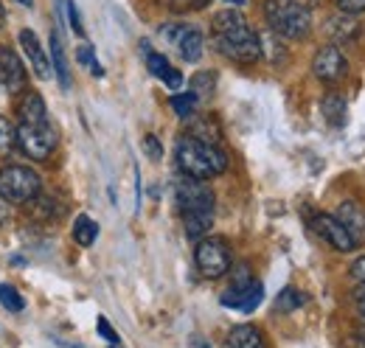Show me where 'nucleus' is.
Instances as JSON below:
<instances>
[{
    "instance_id": "obj_6",
    "label": "nucleus",
    "mask_w": 365,
    "mask_h": 348,
    "mask_svg": "<svg viewBox=\"0 0 365 348\" xmlns=\"http://www.w3.org/2000/svg\"><path fill=\"white\" fill-rule=\"evenodd\" d=\"M56 130L53 124H20L17 127V149L29 155L31 160H48L51 152L56 149Z\"/></svg>"
},
{
    "instance_id": "obj_18",
    "label": "nucleus",
    "mask_w": 365,
    "mask_h": 348,
    "mask_svg": "<svg viewBox=\"0 0 365 348\" xmlns=\"http://www.w3.org/2000/svg\"><path fill=\"white\" fill-rule=\"evenodd\" d=\"M320 110H323V118L329 127H343L349 118V104L340 93H326L320 101Z\"/></svg>"
},
{
    "instance_id": "obj_7",
    "label": "nucleus",
    "mask_w": 365,
    "mask_h": 348,
    "mask_svg": "<svg viewBox=\"0 0 365 348\" xmlns=\"http://www.w3.org/2000/svg\"><path fill=\"white\" fill-rule=\"evenodd\" d=\"M194 261L205 278H222L233 264L225 239H200L194 247Z\"/></svg>"
},
{
    "instance_id": "obj_21",
    "label": "nucleus",
    "mask_w": 365,
    "mask_h": 348,
    "mask_svg": "<svg viewBox=\"0 0 365 348\" xmlns=\"http://www.w3.org/2000/svg\"><path fill=\"white\" fill-rule=\"evenodd\" d=\"M337 219L354 233V239L360 242L363 239V233H365V214L360 211V205L357 203H351V200H346L340 208H337Z\"/></svg>"
},
{
    "instance_id": "obj_1",
    "label": "nucleus",
    "mask_w": 365,
    "mask_h": 348,
    "mask_svg": "<svg viewBox=\"0 0 365 348\" xmlns=\"http://www.w3.org/2000/svg\"><path fill=\"white\" fill-rule=\"evenodd\" d=\"M211 45H214L217 53H222L225 59L236 62V65H256L262 59L259 34L250 29L245 14L236 11V9H225V11L214 14V20H211Z\"/></svg>"
},
{
    "instance_id": "obj_41",
    "label": "nucleus",
    "mask_w": 365,
    "mask_h": 348,
    "mask_svg": "<svg viewBox=\"0 0 365 348\" xmlns=\"http://www.w3.org/2000/svg\"><path fill=\"white\" fill-rule=\"evenodd\" d=\"M230 6H242V3H245V0H228Z\"/></svg>"
},
{
    "instance_id": "obj_2",
    "label": "nucleus",
    "mask_w": 365,
    "mask_h": 348,
    "mask_svg": "<svg viewBox=\"0 0 365 348\" xmlns=\"http://www.w3.org/2000/svg\"><path fill=\"white\" fill-rule=\"evenodd\" d=\"M175 160H178L180 174L194 177V180H211V177H217V174H222L228 169V158H225V152L220 146L197 140L191 135L178 140Z\"/></svg>"
},
{
    "instance_id": "obj_37",
    "label": "nucleus",
    "mask_w": 365,
    "mask_h": 348,
    "mask_svg": "<svg viewBox=\"0 0 365 348\" xmlns=\"http://www.w3.org/2000/svg\"><path fill=\"white\" fill-rule=\"evenodd\" d=\"M354 304H357L360 314L365 317V287H363V290H357V295H354Z\"/></svg>"
},
{
    "instance_id": "obj_20",
    "label": "nucleus",
    "mask_w": 365,
    "mask_h": 348,
    "mask_svg": "<svg viewBox=\"0 0 365 348\" xmlns=\"http://www.w3.org/2000/svg\"><path fill=\"white\" fill-rule=\"evenodd\" d=\"M259 45H262V56L270 62V65H284L287 62V45H284V37H278L273 29L259 34Z\"/></svg>"
},
{
    "instance_id": "obj_13",
    "label": "nucleus",
    "mask_w": 365,
    "mask_h": 348,
    "mask_svg": "<svg viewBox=\"0 0 365 348\" xmlns=\"http://www.w3.org/2000/svg\"><path fill=\"white\" fill-rule=\"evenodd\" d=\"M20 45H23V53H26L31 71L37 73V79L48 82V79L53 76V71H51V62H48L46 51H43V45H40V37H37L31 29H23V31H20Z\"/></svg>"
},
{
    "instance_id": "obj_38",
    "label": "nucleus",
    "mask_w": 365,
    "mask_h": 348,
    "mask_svg": "<svg viewBox=\"0 0 365 348\" xmlns=\"http://www.w3.org/2000/svg\"><path fill=\"white\" fill-rule=\"evenodd\" d=\"M6 23V11H3V3H0V26Z\"/></svg>"
},
{
    "instance_id": "obj_23",
    "label": "nucleus",
    "mask_w": 365,
    "mask_h": 348,
    "mask_svg": "<svg viewBox=\"0 0 365 348\" xmlns=\"http://www.w3.org/2000/svg\"><path fill=\"white\" fill-rule=\"evenodd\" d=\"M188 87H191L188 93H194L197 98H211L214 90H217V73H214V71H197V73L191 76Z\"/></svg>"
},
{
    "instance_id": "obj_39",
    "label": "nucleus",
    "mask_w": 365,
    "mask_h": 348,
    "mask_svg": "<svg viewBox=\"0 0 365 348\" xmlns=\"http://www.w3.org/2000/svg\"><path fill=\"white\" fill-rule=\"evenodd\" d=\"M17 3H20V6H26V9H29V6H34V0H17Z\"/></svg>"
},
{
    "instance_id": "obj_12",
    "label": "nucleus",
    "mask_w": 365,
    "mask_h": 348,
    "mask_svg": "<svg viewBox=\"0 0 365 348\" xmlns=\"http://www.w3.org/2000/svg\"><path fill=\"white\" fill-rule=\"evenodd\" d=\"M264 301V287L259 281H250V284H230L228 292L222 295V306L228 309H239V312H253L256 306Z\"/></svg>"
},
{
    "instance_id": "obj_11",
    "label": "nucleus",
    "mask_w": 365,
    "mask_h": 348,
    "mask_svg": "<svg viewBox=\"0 0 365 348\" xmlns=\"http://www.w3.org/2000/svg\"><path fill=\"white\" fill-rule=\"evenodd\" d=\"M23 87H26V68H23L20 56L11 48L0 45V90L20 93Z\"/></svg>"
},
{
    "instance_id": "obj_8",
    "label": "nucleus",
    "mask_w": 365,
    "mask_h": 348,
    "mask_svg": "<svg viewBox=\"0 0 365 348\" xmlns=\"http://www.w3.org/2000/svg\"><path fill=\"white\" fill-rule=\"evenodd\" d=\"M160 37L166 40L169 45H175L178 48V53H180L185 62H200L202 59V34H200V29H194V26H185V23H166L163 29H160Z\"/></svg>"
},
{
    "instance_id": "obj_5",
    "label": "nucleus",
    "mask_w": 365,
    "mask_h": 348,
    "mask_svg": "<svg viewBox=\"0 0 365 348\" xmlns=\"http://www.w3.org/2000/svg\"><path fill=\"white\" fill-rule=\"evenodd\" d=\"M175 205L180 211V217L188 214H214V191L205 180H194L185 177L175 183Z\"/></svg>"
},
{
    "instance_id": "obj_3",
    "label": "nucleus",
    "mask_w": 365,
    "mask_h": 348,
    "mask_svg": "<svg viewBox=\"0 0 365 348\" xmlns=\"http://www.w3.org/2000/svg\"><path fill=\"white\" fill-rule=\"evenodd\" d=\"M264 17L284 40H304L312 29V14L301 0H264Z\"/></svg>"
},
{
    "instance_id": "obj_24",
    "label": "nucleus",
    "mask_w": 365,
    "mask_h": 348,
    "mask_svg": "<svg viewBox=\"0 0 365 348\" xmlns=\"http://www.w3.org/2000/svg\"><path fill=\"white\" fill-rule=\"evenodd\" d=\"M73 239H76V245H82V247H91L93 242L98 239V225H96V222L88 217V214L76 217V222H73Z\"/></svg>"
},
{
    "instance_id": "obj_26",
    "label": "nucleus",
    "mask_w": 365,
    "mask_h": 348,
    "mask_svg": "<svg viewBox=\"0 0 365 348\" xmlns=\"http://www.w3.org/2000/svg\"><path fill=\"white\" fill-rule=\"evenodd\" d=\"M172 110H175V116L182 118V121H188V118H194L197 116V104H200V98L194 96V93H178V96H172Z\"/></svg>"
},
{
    "instance_id": "obj_17",
    "label": "nucleus",
    "mask_w": 365,
    "mask_h": 348,
    "mask_svg": "<svg viewBox=\"0 0 365 348\" xmlns=\"http://www.w3.org/2000/svg\"><path fill=\"white\" fill-rule=\"evenodd\" d=\"M228 348H267V346H264V334H262L259 326L242 323V326H233L230 329Z\"/></svg>"
},
{
    "instance_id": "obj_33",
    "label": "nucleus",
    "mask_w": 365,
    "mask_h": 348,
    "mask_svg": "<svg viewBox=\"0 0 365 348\" xmlns=\"http://www.w3.org/2000/svg\"><path fill=\"white\" fill-rule=\"evenodd\" d=\"M96 329H98V334H101L107 343H118V340H121V337L115 334V329L107 323V317H98V320H96Z\"/></svg>"
},
{
    "instance_id": "obj_29",
    "label": "nucleus",
    "mask_w": 365,
    "mask_h": 348,
    "mask_svg": "<svg viewBox=\"0 0 365 348\" xmlns=\"http://www.w3.org/2000/svg\"><path fill=\"white\" fill-rule=\"evenodd\" d=\"M31 203H34V217L43 219V222H51V219L59 217V214L65 211V208H53V203H56V200H51V197H40V194H37Z\"/></svg>"
},
{
    "instance_id": "obj_4",
    "label": "nucleus",
    "mask_w": 365,
    "mask_h": 348,
    "mask_svg": "<svg viewBox=\"0 0 365 348\" xmlns=\"http://www.w3.org/2000/svg\"><path fill=\"white\" fill-rule=\"evenodd\" d=\"M40 174L29 166H6L0 169V200L3 203H31L40 194Z\"/></svg>"
},
{
    "instance_id": "obj_9",
    "label": "nucleus",
    "mask_w": 365,
    "mask_h": 348,
    "mask_svg": "<svg viewBox=\"0 0 365 348\" xmlns=\"http://www.w3.org/2000/svg\"><path fill=\"white\" fill-rule=\"evenodd\" d=\"M309 227L318 233L329 247H334L337 253H351V250L360 245V242L354 239V233H351L337 217H331V214H315V217L309 219Z\"/></svg>"
},
{
    "instance_id": "obj_36",
    "label": "nucleus",
    "mask_w": 365,
    "mask_h": 348,
    "mask_svg": "<svg viewBox=\"0 0 365 348\" xmlns=\"http://www.w3.org/2000/svg\"><path fill=\"white\" fill-rule=\"evenodd\" d=\"M349 272H351V278H354L357 284H363V287H365V256L354 259V264L349 267Z\"/></svg>"
},
{
    "instance_id": "obj_27",
    "label": "nucleus",
    "mask_w": 365,
    "mask_h": 348,
    "mask_svg": "<svg viewBox=\"0 0 365 348\" xmlns=\"http://www.w3.org/2000/svg\"><path fill=\"white\" fill-rule=\"evenodd\" d=\"M14 149H17V127L6 116H0V158L11 155Z\"/></svg>"
},
{
    "instance_id": "obj_30",
    "label": "nucleus",
    "mask_w": 365,
    "mask_h": 348,
    "mask_svg": "<svg viewBox=\"0 0 365 348\" xmlns=\"http://www.w3.org/2000/svg\"><path fill=\"white\" fill-rule=\"evenodd\" d=\"M0 304L9 312H23L26 309V301L20 298V292L14 287H9V284H0Z\"/></svg>"
},
{
    "instance_id": "obj_34",
    "label": "nucleus",
    "mask_w": 365,
    "mask_h": 348,
    "mask_svg": "<svg viewBox=\"0 0 365 348\" xmlns=\"http://www.w3.org/2000/svg\"><path fill=\"white\" fill-rule=\"evenodd\" d=\"M334 3L343 14H363L365 11V0H334Z\"/></svg>"
},
{
    "instance_id": "obj_10",
    "label": "nucleus",
    "mask_w": 365,
    "mask_h": 348,
    "mask_svg": "<svg viewBox=\"0 0 365 348\" xmlns=\"http://www.w3.org/2000/svg\"><path fill=\"white\" fill-rule=\"evenodd\" d=\"M312 73H315V79H320L323 85H334V82H340V79L349 73V62H346L343 51L331 43L323 45L318 53H315Z\"/></svg>"
},
{
    "instance_id": "obj_28",
    "label": "nucleus",
    "mask_w": 365,
    "mask_h": 348,
    "mask_svg": "<svg viewBox=\"0 0 365 348\" xmlns=\"http://www.w3.org/2000/svg\"><path fill=\"white\" fill-rule=\"evenodd\" d=\"M76 59H79V65H85L88 71H91L93 76H104V68H101V62L96 59V53H93V45L82 43L76 48Z\"/></svg>"
},
{
    "instance_id": "obj_22",
    "label": "nucleus",
    "mask_w": 365,
    "mask_h": 348,
    "mask_svg": "<svg viewBox=\"0 0 365 348\" xmlns=\"http://www.w3.org/2000/svg\"><path fill=\"white\" fill-rule=\"evenodd\" d=\"M191 121V118H188ZM188 135L191 138H197V140H205V143H220V127H217V121L214 118H194L191 124H188Z\"/></svg>"
},
{
    "instance_id": "obj_31",
    "label": "nucleus",
    "mask_w": 365,
    "mask_h": 348,
    "mask_svg": "<svg viewBox=\"0 0 365 348\" xmlns=\"http://www.w3.org/2000/svg\"><path fill=\"white\" fill-rule=\"evenodd\" d=\"M211 0H163V6L169 11H178V14H188V11H200L205 9Z\"/></svg>"
},
{
    "instance_id": "obj_32",
    "label": "nucleus",
    "mask_w": 365,
    "mask_h": 348,
    "mask_svg": "<svg viewBox=\"0 0 365 348\" xmlns=\"http://www.w3.org/2000/svg\"><path fill=\"white\" fill-rule=\"evenodd\" d=\"M65 9H68V17H71V29H73V34H85V26H82V17H79V9H76V3L73 0H68L65 3Z\"/></svg>"
},
{
    "instance_id": "obj_40",
    "label": "nucleus",
    "mask_w": 365,
    "mask_h": 348,
    "mask_svg": "<svg viewBox=\"0 0 365 348\" xmlns=\"http://www.w3.org/2000/svg\"><path fill=\"white\" fill-rule=\"evenodd\" d=\"M194 348H211V346H208V343H202V340H197V343H194Z\"/></svg>"
},
{
    "instance_id": "obj_14",
    "label": "nucleus",
    "mask_w": 365,
    "mask_h": 348,
    "mask_svg": "<svg viewBox=\"0 0 365 348\" xmlns=\"http://www.w3.org/2000/svg\"><path fill=\"white\" fill-rule=\"evenodd\" d=\"M146 68H149V73H152V76H158L160 82H166L169 90H180L182 73L178 71V68H172V65H169V59H166L163 53H155V51H149V48H146Z\"/></svg>"
},
{
    "instance_id": "obj_25",
    "label": "nucleus",
    "mask_w": 365,
    "mask_h": 348,
    "mask_svg": "<svg viewBox=\"0 0 365 348\" xmlns=\"http://www.w3.org/2000/svg\"><path fill=\"white\" fill-rule=\"evenodd\" d=\"M304 304H307L304 292H298L295 287H284V290L278 292V298H275V312H281V314H289V312L301 309Z\"/></svg>"
},
{
    "instance_id": "obj_35",
    "label": "nucleus",
    "mask_w": 365,
    "mask_h": 348,
    "mask_svg": "<svg viewBox=\"0 0 365 348\" xmlns=\"http://www.w3.org/2000/svg\"><path fill=\"white\" fill-rule=\"evenodd\" d=\"M143 149H146V155H149L152 160H160V155H163V149H160V143H158L155 135H146V138H143Z\"/></svg>"
},
{
    "instance_id": "obj_19",
    "label": "nucleus",
    "mask_w": 365,
    "mask_h": 348,
    "mask_svg": "<svg viewBox=\"0 0 365 348\" xmlns=\"http://www.w3.org/2000/svg\"><path fill=\"white\" fill-rule=\"evenodd\" d=\"M51 68L59 79V85L71 87V68H68V59H65V45H62V37L59 31H51Z\"/></svg>"
},
{
    "instance_id": "obj_15",
    "label": "nucleus",
    "mask_w": 365,
    "mask_h": 348,
    "mask_svg": "<svg viewBox=\"0 0 365 348\" xmlns=\"http://www.w3.org/2000/svg\"><path fill=\"white\" fill-rule=\"evenodd\" d=\"M326 34L331 37V43H351L360 37V23L354 20V14H337V17H329L326 23Z\"/></svg>"
},
{
    "instance_id": "obj_16",
    "label": "nucleus",
    "mask_w": 365,
    "mask_h": 348,
    "mask_svg": "<svg viewBox=\"0 0 365 348\" xmlns=\"http://www.w3.org/2000/svg\"><path fill=\"white\" fill-rule=\"evenodd\" d=\"M17 113H20V124H46L48 121V110L43 96L40 93H31V90L23 96Z\"/></svg>"
}]
</instances>
